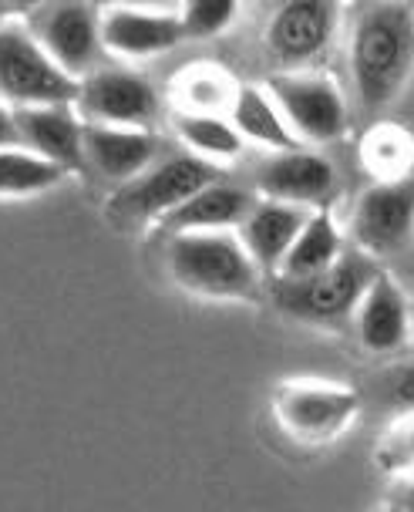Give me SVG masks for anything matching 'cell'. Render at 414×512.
I'll list each match as a JSON object with an SVG mask.
<instances>
[{
	"label": "cell",
	"instance_id": "obj_1",
	"mask_svg": "<svg viewBox=\"0 0 414 512\" xmlns=\"http://www.w3.org/2000/svg\"><path fill=\"white\" fill-rule=\"evenodd\" d=\"M351 71L367 112L391 105L414 78V4H367L351 34Z\"/></svg>",
	"mask_w": 414,
	"mask_h": 512
},
{
	"label": "cell",
	"instance_id": "obj_2",
	"mask_svg": "<svg viewBox=\"0 0 414 512\" xmlns=\"http://www.w3.org/2000/svg\"><path fill=\"white\" fill-rule=\"evenodd\" d=\"M169 270L182 290L213 300H253L260 267L239 233H182L169 240Z\"/></svg>",
	"mask_w": 414,
	"mask_h": 512
},
{
	"label": "cell",
	"instance_id": "obj_3",
	"mask_svg": "<svg viewBox=\"0 0 414 512\" xmlns=\"http://www.w3.org/2000/svg\"><path fill=\"white\" fill-rule=\"evenodd\" d=\"M81 81H75L34 41L27 21L0 24V105L11 112L41 105H78Z\"/></svg>",
	"mask_w": 414,
	"mask_h": 512
},
{
	"label": "cell",
	"instance_id": "obj_4",
	"mask_svg": "<svg viewBox=\"0 0 414 512\" xmlns=\"http://www.w3.org/2000/svg\"><path fill=\"white\" fill-rule=\"evenodd\" d=\"M266 91L273 95L276 108L283 112L300 142L327 145L344 139L351 128V108L330 75H310V71L273 75Z\"/></svg>",
	"mask_w": 414,
	"mask_h": 512
},
{
	"label": "cell",
	"instance_id": "obj_5",
	"mask_svg": "<svg viewBox=\"0 0 414 512\" xmlns=\"http://www.w3.org/2000/svg\"><path fill=\"white\" fill-rule=\"evenodd\" d=\"M377 263L367 253H344L340 263H334L327 273L303 283H283L276 280V304L287 314L314 324H334V320L354 317L361 304L364 290L377 277Z\"/></svg>",
	"mask_w": 414,
	"mask_h": 512
},
{
	"label": "cell",
	"instance_id": "obj_6",
	"mask_svg": "<svg viewBox=\"0 0 414 512\" xmlns=\"http://www.w3.org/2000/svg\"><path fill=\"white\" fill-rule=\"evenodd\" d=\"M216 182L219 166L213 162H202L196 155H172L165 162H155L128 186H118L108 206L128 219H165Z\"/></svg>",
	"mask_w": 414,
	"mask_h": 512
},
{
	"label": "cell",
	"instance_id": "obj_7",
	"mask_svg": "<svg viewBox=\"0 0 414 512\" xmlns=\"http://www.w3.org/2000/svg\"><path fill=\"white\" fill-rule=\"evenodd\" d=\"M340 27V4L334 0H290L276 7L266 27V51L283 75H297L330 54Z\"/></svg>",
	"mask_w": 414,
	"mask_h": 512
},
{
	"label": "cell",
	"instance_id": "obj_8",
	"mask_svg": "<svg viewBox=\"0 0 414 512\" xmlns=\"http://www.w3.org/2000/svg\"><path fill=\"white\" fill-rule=\"evenodd\" d=\"M27 27L64 75L75 81L95 75L91 68L105 48L101 44V14L95 4H78V0L44 4L27 17Z\"/></svg>",
	"mask_w": 414,
	"mask_h": 512
},
{
	"label": "cell",
	"instance_id": "obj_9",
	"mask_svg": "<svg viewBox=\"0 0 414 512\" xmlns=\"http://www.w3.org/2000/svg\"><path fill=\"white\" fill-rule=\"evenodd\" d=\"M361 411V395L340 384L290 381L276 391V418L297 442H330L354 425Z\"/></svg>",
	"mask_w": 414,
	"mask_h": 512
},
{
	"label": "cell",
	"instance_id": "obj_10",
	"mask_svg": "<svg viewBox=\"0 0 414 512\" xmlns=\"http://www.w3.org/2000/svg\"><path fill=\"white\" fill-rule=\"evenodd\" d=\"M351 233L367 256L401 250L414 236V176L367 186L354 206Z\"/></svg>",
	"mask_w": 414,
	"mask_h": 512
},
{
	"label": "cell",
	"instance_id": "obj_11",
	"mask_svg": "<svg viewBox=\"0 0 414 512\" xmlns=\"http://www.w3.org/2000/svg\"><path fill=\"white\" fill-rule=\"evenodd\" d=\"M256 192L270 203L327 209L330 199L337 196V169L324 155L307 149L276 152L256 169Z\"/></svg>",
	"mask_w": 414,
	"mask_h": 512
},
{
	"label": "cell",
	"instance_id": "obj_12",
	"mask_svg": "<svg viewBox=\"0 0 414 512\" xmlns=\"http://www.w3.org/2000/svg\"><path fill=\"white\" fill-rule=\"evenodd\" d=\"M78 108L85 112L88 125L145 128L159 115V95L142 75L108 68L81 81Z\"/></svg>",
	"mask_w": 414,
	"mask_h": 512
},
{
	"label": "cell",
	"instance_id": "obj_13",
	"mask_svg": "<svg viewBox=\"0 0 414 512\" xmlns=\"http://www.w3.org/2000/svg\"><path fill=\"white\" fill-rule=\"evenodd\" d=\"M357 341L371 354H398L411 344V304L391 273H377L354 310Z\"/></svg>",
	"mask_w": 414,
	"mask_h": 512
},
{
	"label": "cell",
	"instance_id": "obj_14",
	"mask_svg": "<svg viewBox=\"0 0 414 512\" xmlns=\"http://www.w3.org/2000/svg\"><path fill=\"white\" fill-rule=\"evenodd\" d=\"M186 41L176 14L145 11V7L118 4L101 14V44L122 58H155Z\"/></svg>",
	"mask_w": 414,
	"mask_h": 512
},
{
	"label": "cell",
	"instance_id": "obj_15",
	"mask_svg": "<svg viewBox=\"0 0 414 512\" xmlns=\"http://www.w3.org/2000/svg\"><path fill=\"white\" fill-rule=\"evenodd\" d=\"M14 118L17 128H21L24 149L68 172H78L85 166V125H81L71 105L17 108Z\"/></svg>",
	"mask_w": 414,
	"mask_h": 512
},
{
	"label": "cell",
	"instance_id": "obj_16",
	"mask_svg": "<svg viewBox=\"0 0 414 512\" xmlns=\"http://www.w3.org/2000/svg\"><path fill=\"white\" fill-rule=\"evenodd\" d=\"M317 209H303V206H287V203H263L253 206V213L246 216V223L239 226V240H243L246 253L253 256V263L260 267V273H280L283 260L293 250V243L300 240L303 226L310 223Z\"/></svg>",
	"mask_w": 414,
	"mask_h": 512
},
{
	"label": "cell",
	"instance_id": "obj_17",
	"mask_svg": "<svg viewBox=\"0 0 414 512\" xmlns=\"http://www.w3.org/2000/svg\"><path fill=\"white\" fill-rule=\"evenodd\" d=\"M155 135L149 128H108L85 122V162L101 179L128 186L155 162Z\"/></svg>",
	"mask_w": 414,
	"mask_h": 512
},
{
	"label": "cell",
	"instance_id": "obj_18",
	"mask_svg": "<svg viewBox=\"0 0 414 512\" xmlns=\"http://www.w3.org/2000/svg\"><path fill=\"white\" fill-rule=\"evenodd\" d=\"M253 206L256 203L246 189L216 182V186L202 189L199 196H192L186 206H179L176 213L159 219V226L172 236H182V233H233L246 223V216L253 213Z\"/></svg>",
	"mask_w": 414,
	"mask_h": 512
},
{
	"label": "cell",
	"instance_id": "obj_19",
	"mask_svg": "<svg viewBox=\"0 0 414 512\" xmlns=\"http://www.w3.org/2000/svg\"><path fill=\"white\" fill-rule=\"evenodd\" d=\"M229 122L246 142L260 145V149L276 152H293L303 149L300 139L293 135V128L287 125V118L276 108L273 95L266 88L256 85H243L233 102V112H229Z\"/></svg>",
	"mask_w": 414,
	"mask_h": 512
},
{
	"label": "cell",
	"instance_id": "obj_20",
	"mask_svg": "<svg viewBox=\"0 0 414 512\" xmlns=\"http://www.w3.org/2000/svg\"><path fill=\"white\" fill-rule=\"evenodd\" d=\"M344 256V236L337 230V219L330 216V209H317L310 216V223L303 226L300 240L293 243V250L283 260L276 280L283 283H303L314 280L320 273H327L334 263H340Z\"/></svg>",
	"mask_w": 414,
	"mask_h": 512
},
{
	"label": "cell",
	"instance_id": "obj_21",
	"mask_svg": "<svg viewBox=\"0 0 414 512\" xmlns=\"http://www.w3.org/2000/svg\"><path fill=\"white\" fill-rule=\"evenodd\" d=\"M239 88L229 78L226 68L219 64H189L179 71V78L172 81V95H176L179 112L186 115H223L229 118Z\"/></svg>",
	"mask_w": 414,
	"mask_h": 512
},
{
	"label": "cell",
	"instance_id": "obj_22",
	"mask_svg": "<svg viewBox=\"0 0 414 512\" xmlns=\"http://www.w3.org/2000/svg\"><path fill=\"white\" fill-rule=\"evenodd\" d=\"M172 122H176L172 128H176V135L186 142V149L196 152V159H202V162H213V166H219V162H233L246 149V139L223 115L176 112Z\"/></svg>",
	"mask_w": 414,
	"mask_h": 512
},
{
	"label": "cell",
	"instance_id": "obj_23",
	"mask_svg": "<svg viewBox=\"0 0 414 512\" xmlns=\"http://www.w3.org/2000/svg\"><path fill=\"white\" fill-rule=\"evenodd\" d=\"M361 159H364L367 172H371L377 182L408 179L411 166H414L411 132H404V128L391 125V122L374 125L371 132L364 135V142H361Z\"/></svg>",
	"mask_w": 414,
	"mask_h": 512
},
{
	"label": "cell",
	"instance_id": "obj_24",
	"mask_svg": "<svg viewBox=\"0 0 414 512\" xmlns=\"http://www.w3.org/2000/svg\"><path fill=\"white\" fill-rule=\"evenodd\" d=\"M71 172L41 159L31 149H0V196H38L54 186H61Z\"/></svg>",
	"mask_w": 414,
	"mask_h": 512
},
{
	"label": "cell",
	"instance_id": "obj_25",
	"mask_svg": "<svg viewBox=\"0 0 414 512\" xmlns=\"http://www.w3.org/2000/svg\"><path fill=\"white\" fill-rule=\"evenodd\" d=\"M239 4L236 0H192L182 7L179 21L186 38H216L236 21Z\"/></svg>",
	"mask_w": 414,
	"mask_h": 512
},
{
	"label": "cell",
	"instance_id": "obj_26",
	"mask_svg": "<svg viewBox=\"0 0 414 512\" xmlns=\"http://www.w3.org/2000/svg\"><path fill=\"white\" fill-rule=\"evenodd\" d=\"M381 388H384V401H388L391 415H398L401 422L404 418H414V361L394 364V368L384 374Z\"/></svg>",
	"mask_w": 414,
	"mask_h": 512
},
{
	"label": "cell",
	"instance_id": "obj_27",
	"mask_svg": "<svg viewBox=\"0 0 414 512\" xmlns=\"http://www.w3.org/2000/svg\"><path fill=\"white\" fill-rule=\"evenodd\" d=\"M381 462H384V469H394V472L414 469V418H404V422L384 438Z\"/></svg>",
	"mask_w": 414,
	"mask_h": 512
},
{
	"label": "cell",
	"instance_id": "obj_28",
	"mask_svg": "<svg viewBox=\"0 0 414 512\" xmlns=\"http://www.w3.org/2000/svg\"><path fill=\"white\" fill-rule=\"evenodd\" d=\"M21 142V128H17V118L7 105H0V149H17Z\"/></svg>",
	"mask_w": 414,
	"mask_h": 512
},
{
	"label": "cell",
	"instance_id": "obj_29",
	"mask_svg": "<svg viewBox=\"0 0 414 512\" xmlns=\"http://www.w3.org/2000/svg\"><path fill=\"white\" fill-rule=\"evenodd\" d=\"M394 512H414V482H404V486L394 492Z\"/></svg>",
	"mask_w": 414,
	"mask_h": 512
},
{
	"label": "cell",
	"instance_id": "obj_30",
	"mask_svg": "<svg viewBox=\"0 0 414 512\" xmlns=\"http://www.w3.org/2000/svg\"><path fill=\"white\" fill-rule=\"evenodd\" d=\"M4 11H7V7H4V4H0V14H4Z\"/></svg>",
	"mask_w": 414,
	"mask_h": 512
}]
</instances>
